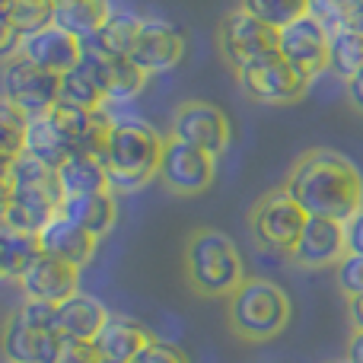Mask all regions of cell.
<instances>
[{
	"label": "cell",
	"mask_w": 363,
	"mask_h": 363,
	"mask_svg": "<svg viewBox=\"0 0 363 363\" xmlns=\"http://www.w3.org/2000/svg\"><path fill=\"white\" fill-rule=\"evenodd\" d=\"M57 338L61 335L29 325L19 313H13L0 332V351L10 363H51Z\"/></svg>",
	"instance_id": "obj_17"
},
{
	"label": "cell",
	"mask_w": 363,
	"mask_h": 363,
	"mask_svg": "<svg viewBox=\"0 0 363 363\" xmlns=\"http://www.w3.org/2000/svg\"><path fill=\"white\" fill-rule=\"evenodd\" d=\"M303 226H306V211L284 188L262 194L249 211V233L262 252L290 255Z\"/></svg>",
	"instance_id": "obj_6"
},
{
	"label": "cell",
	"mask_w": 363,
	"mask_h": 363,
	"mask_svg": "<svg viewBox=\"0 0 363 363\" xmlns=\"http://www.w3.org/2000/svg\"><path fill=\"white\" fill-rule=\"evenodd\" d=\"M347 322H351V332H363V294L347 300Z\"/></svg>",
	"instance_id": "obj_38"
},
{
	"label": "cell",
	"mask_w": 363,
	"mask_h": 363,
	"mask_svg": "<svg viewBox=\"0 0 363 363\" xmlns=\"http://www.w3.org/2000/svg\"><path fill=\"white\" fill-rule=\"evenodd\" d=\"M38 249L83 271L96 258L99 239H96L93 233H86L83 226H77L74 220L64 217V213L57 211L55 217L42 226V233H38Z\"/></svg>",
	"instance_id": "obj_16"
},
{
	"label": "cell",
	"mask_w": 363,
	"mask_h": 363,
	"mask_svg": "<svg viewBox=\"0 0 363 363\" xmlns=\"http://www.w3.org/2000/svg\"><path fill=\"white\" fill-rule=\"evenodd\" d=\"M169 138L182 140V144H191L198 150L211 153V157H223L226 147H230V121L220 112V106L204 99H188L176 106L169 118Z\"/></svg>",
	"instance_id": "obj_9"
},
{
	"label": "cell",
	"mask_w": 363,
	"mask_h": 363,
	"mask_svg": "<svg viewBox=\"0 0 363 363\" xmlns=\"http://www.w3.org/2000/svg\"><path fill=\"white\" fill-rule=\"evenodd\" d=\"M26 121H29V115H23L10 99L0 96V157L16 160L23 153Z\"/></svg>",
	"instance_id": "obj_29"
},
{
	"label": "cell",
	"mask_w": 363,
	"mask_h": 363,
	"mask_svg": "<svg viewBox=\"0 0 363 363\" xmlns=\"http://www.w3.org/2000/svg\"><path fill=\"white\" fill-rule=\"evenodd\" d=\"M61 102H70V106L80 108H106L99 64L89 51L80 57V64H74L67 74H61Z\"/></svg>",
	"instance_id": "obj_26"
},
{
	"label": "cell",
	"mask_w": 363,
	"mask_h": 363,
	"mask_svg": "<svg viewBox=\"0 0 363 363\" xmlns=\"http://www.w3.org/2000/svg\"><path fill=\"white\" fill-rule=\"evenodd\" d=\"M309 13L322 19L328 29L345 26V0H309Z\"/></svg>",
	"instance_id": "obj_34"
},
{
	"label": "cell",
	"mask_w": 363,
	"mask_h": 363,
	"mask_svg": "<svg viewBox=\"0 0 363 363\" xmlns=\"http://www.w3.org/2000/svg\"><path fill=\"white\" fill-rule=\"evenodd\" d=\"M236 83L245 99L258 102V106H294L313 86V80L277 51L262 55L258 61L236 70Z\"/></svg>",
	"instance_id": "obj_5"
},
{
	"label": "cell",
	"mask_w": 363,
	"mask_h": 363,
	"mask_svg": "<svg viewBox=\"0 0 363 363\" xmlns=\"http://www.w3.org/2000/svg\"><path fill=\"white\" fill-rule=\"evenodd\" d=\"M140 23H144V13L112 10V16L106 19V26H102L93 38H86L83 48L93 51V55H106V57H131Z\"/></svg>",
	"instance_id": "obj_22"
},
{
	"label": "cell",
	"mask_w": 363,
	"mask_h": 363,
	"mask_svg": "<svg viewBox=\"0 0 363 363\" xmlns=\"http://www.w3.org/2000/svg\"><path fill=\"white\" fill-rule=\"evenodd\" d=\"M153 335L140 325L138 319H128V315H108L106 328L96 338L102 360H115V363H134L144 345H150Z\"/></svg>",
	"instance_id": "obj_21"
},
{
	"label": "cell",
	"mask_w": 363,
	"mask_h": 363,
	"mask_svg": "<svg viewBox=\"0 0 363 363\" xmlns=\"http://www.w3.org/2000/svg\"><path fill=\"white\" fill-rule=\"evenodd\" d=\"M345 360L347 363H363V332H351V338H347Z\"/></svg>",
	"instance_id": "obj_39"
},
{
	"label": "cell",
	"mask_w": 363,
	"mask_h": 363,
	"mask_svg": "<svg viewBox=\"0 0 363 363\" xmlns=\"http://www.w3.org/2000/svg\"><path fill=\"white\" fill-rule=\"evenodd\" d=\"M134 363H188V357L176 345H169V341L153 338L150 345H144V351L134 357Z\"/></svg>",
	"instance_id": "obj_33"
},
{
	"label": "cell",
	"mask_w": 363,
	"mask_h": 363,
	"mask_svg": "<svg viewBox=\"0 0 363 363\" xmlns=\"http://www.w3.org/2000/svg\"><path fill=\"white\" fill-rule=\"evenodd\" d=\"M185 35L182 29L169 23V19L160 16H144L138 29V42L131 48V61L144 70L147 77L166 74V70L179 67L182 57H185Z\"/></svg>",
	"instance_id": "obj_12"
},
{
	"label": "cell",
	"mask_w": 363,
	"mask_h": 363,
	"mask_svg": "<svg viewBox=\"0 0 363 363\" xmlns=\"http://www.w3.org/2000/svg\"><path fill=\"white\" fill-rule=\"evenodd\" d=\"M347 10H363V0H345V13Z\"/></svg>",
	"instance_id": "obj_41"
},
{
	"label": "cell",
	"mask_w": 363,
	"mask_h": 363,
	"mask_svg": "<svg viewBox=\"0 0 363 363\" xmlns=\"http://www.w3.org/2000/svg\"><path fill=\"white\" fill-rule=\"evenodd\" d=\"M57 185H61L64 198L108 191L106 163H102L99 153H70V157L57 166Z\"/></svg>",
	"instance_id": "obj_24"
},
{
	"label": "cell",
	"mask_w": 363,
	"mask_h": 363,
	"mask_svg": "<svg viewBox=\"0 0 363 363\" xmlns=\"http://www.w3.org/2000/svg\"><path fill=\"white\" fill-rule=\"evenodd\" d=\"M112 10V0H55V26L86 42L106 26Z\"/></svg>",
	"instance_id": "obj_25"
},
{
	"label": "cell",
	"mask_w": 363,
	"mask_h": 363,
	"mask_svg": "<svg viewBox=\"0 0 363 363\" xmlns=\"http://www.w3.org/2000/svg\"><path fill=\"white\" fill-rule=\"evenodd\" d=\"M284 191L306 211V217H332L345 223L363 207V176L338 150H306L287 172Z\"/></svg>",
	"instance_id": "obj_1"
},
{
	"label": "cell",
	"mask_w": 363,
	"mask_h": 363,
	"mask_svg": "<svg viewBox=\"0 0 363 363\" xmlns=\"http://www.w3.org/2000/svg\"><path fill=\"white\" fill-rule=\"evenodd\" d=\"M0 96L10 99L23 115H45L61 102V77L16 55L0 70Z\"/></svg>",
	"instance_id": "obj_8"
},
{
	"label": "cell",
	"mask_w": 363,
	"mask_h": 363,
	"mask_svg": "<svg viewBox=\"0 0 363 363\" xmlns=\"http://www.w3.org/2000/svg\"><path fill=\"white\" fill-rule=\"evenodd\" d=\"M10 172H13V160L10 157H0V198L10 194Z\"/></svg>",
	"instance_id": "obj_40"
},
{
	"label": "cell",
	"mask_w": 363,
	"mask_h": 363,
	"mask_svg": "<svg viewBox=\"0 0 363 363\" xmlns=\"http://www.w3.org/2000/svg\"><path fill=\"white\" fill-rule=\"evenodd\" d=\"M93 55V51H89ZM99 64V80H102V93H106V106H125L134 102L140 93L147 89L150 77L131 61V57H106V55H93Z\"/></svg>",
	"instance_id": "obj_20"
},
{
	"label": "cell",
	"mask_w": 363,
	"mask_h": 363,
	"mask_svg": "<svg viewBox=\"0 0 363 363\" xmlns=\"http://www.w3.org/2000/svg\"><path fill=\"white\" fill-rule=\"evenodd\" d=\"M345 96H347V106L363 115V70L345 83Z\"/></svg>",
	"instance_id": "obj_37"
},
{
	"label": "cell",
	"mask_w": 363,
	"mask_h": 363,
	"mask_svg": "<svg viewBox=\"0 0 363 363\" xmlns=\"http://www.w3.org/2000/svg\"><path fill=\"white\" fill-rule=\"evenodd\" d=\"M239 6H245L252 16L264 19L274 29H281V26L300 19L303 13H309V0H242Z\"/></svg>",
	"instance_id": "obj_30"
},
{
	"label": "cell",
	"mask_w": 363,
	"mask_h": 363,
	"mask_svg": "<svg viewBox=\"0 0 363 363\" xmlns=\"http://www.w3.org/2000/svg\"><path fill=\"white\" fill-rule=\"evenodd\" d=\"M51 363H102V354L96 341H80V338H57L55 357Z\"/></svg>",
	"instance_id": "obj_31"
},
{
	"label": "cell",
	"mask_w": 363,
	"mask_h": 363,
	"mask_svg": "<svg viewBox=\"0 0 363 363\" xmlns=\"http://www.w3.org/2000/svg\"><path fill=\"white\" fill-rule=\"evenodd\" d=\"M0 19L19 35H29L55 23V0H0Z\"/></svg>",
	"instance_id": "obj_28"
},
{
	"label": "cell",
	"mask_w": 363,
	"mask_h": 363,
	"mask_svg": "<svg viewBox=\"0 0 363 363\" xmlns=\"http://www.w3.org/2000/svg\"><path fill=\"white\" fill-rule=\"evenodd\" d=\"M332 363H347V360H345V357H341V360H332Z\"/></svg>",
	"instance_id": "obj_42"
},
{
	"label": "cell",
	"mask_w": 363,
	"mask_h": 363,
	"mask_svg": "<svg viewBox=\"0 0 363 363\" xmlns=\"http://www.w3.org/2000/svg\"><path fill=\"white\" fill-rule=\"evenodd\" d=\"M157 179L179 198H194V194L207 191L217 179V157H211V153L198 150L191 144L166 138Z\"/></svg>",
	"instance_id": "obj_10"
},
{
	"label": "cell",
	"mask_w": 363,
	"mask_h": 363,
	"mask_svg": "<svg viewBox=\"0 0 363 363\" xmlns=\"http://www.w3.org/2000/svg\"><path fill=\"white\" fill-rule=\"evenodd\" d=\"M363 70V32L351 26H335L328 29V77L345 86L351 77Z\"/></svg>",
	"instance_id": "obj_27"
},
{
	"label": "cell",
	"mask_w": 363,
	"mask_h": 363,
	"mask_svg": "<svg viewBox=\"0 0 363 363\" xmlns=\"http://www.w3.org/2000/svg\"><path fill=\"white\" fill-rule=\"evenodd\" d=\"M335 281L338 290L351 300V296L363 294V255H345L335 264Z\"/></svg>",
	"instance_id": "obj_32"
},
{
	"label": "cell",
	"mask_w": 363,
	"mask_h": 363,
	"mask_svg": "<svg viewBox=\"0 0 363 363\" xmlns=\"http://www.w3.org/2000/svg\"><path fill=\"white\" fill-rule=\"evenodd\" d=\"M61 213L70 217L77 226L93 233L96 239H106L118 223V194L112 191H93V194H74L61 201Z\"/></svg>",
	"instance_id": "obj_19"
},
{
	"label": "cell",
	"mask_w": 363,
	"mask_h": 363,
	"mask_svg": "<svg viewBox=\"0 0 363 363\" xmlns=\"http://www.w3.org/2000/svg\"><path fill=\"white\" fill-rule=\"evenodd\" d=\"M345 255H347L345 223L332 217H306V226H303L300 239H296L294 252H290L294 264L303 271L335 268Z\"/></svg>",
	"instance_id": "obj_14"
},
{
	"label": "cell",
	"mask_w": 363,
	"mask_h": 363,
	"mask_svg": "<svg viewBox=\"0 0 363 363\" xmlns=\"http://www.w3.org/2000/svg\"><path fill=\"white\" fill-rule=\"evenodd\" d=\"M290 296L284 287L264 277H245L230 296H226V325L236 338L262 345L271 341L290 325Z\"/></svg>",
	"instance_id": "obj_3"
},
{
	"label": "cell",
	"mask_w": 363,
	"mask_h": 363,
	"mask_svg": "<svg viewBox=\"0 0 363 363\" xmlns=\"http://www.w3.org/2000/svg\"><path fill=\"white\" fill-rule=\"evenodd\" d=\"M19 48H23V35L6 19H0V64L13 61L19 55Z\"/></svg>",
	"instance_id": "obj_36"
},
{
	"label": "cell",
	"mask_w": 363,
	"mask_h": 363,
	"mask_svg": "<svg viewBox=\"0 0 363 363\" xmlns=\"http://www.w3.org/2000/svg\"><path fill=\"white\" fill-rule=\"evenodd\" d=\"M185 277L191 290L207 300H226L245 281L239 245L220 230H194L185 245Z\"/></svg>",
	"instance_id": "obj_4"
},
{
	"label": "cell",
	"mask_w": 363,
	"mask_h": 363,
	"mask_svg": "<svg viewBox=\"0 0 363 363\" xmlns=\"http://www.w3.org/2000/svg\"><path fill=\"white\" fill-rule=\"evenodd\" d=\"M277 55L315 83L328 70V26L313 13H303L300 19L277 29Z\"/></svg>",
	"instance_id": "obj_11"
},
{
	"label": "cell",
	"mask_w": 363,
	"mask_h": 363,
	"mask_svg": "<svg viewBox=\"0 0 363 363\" xmlns=\"http://www.w3.org/2000/svg\"><path fill=\"white\" fill-rule=\"evenodd\" d=\"M16 287L23 300H42V303H64L74 294H80V268L61 262V258L38 252L16 277Z\"/></svg>",
	"instance_id": "obj_13"
},
{
	"label": "cell",
	"mask_w": 363,
	"mask_h": 363,
	"mask_svg": "<svg viewBox=\"0 0 363 363\" xmlns=\"http://www.w3.org/2000/svg\"><path fill=\"white\" fill-rule=\"evenodd\" d=\"M217 51L226 61V67L236 74L262 55L277 51V29L264 19L252 16L245 6H233L217 23Z\"/></svg>",
	"instance_id": "obj_7"
},
{
	"label": "cell",
	"mask_w": 363,
	"mask_h": 363,
	"mask_svg": "<svg viewBox=\"0 0 363 363\" xmlns=\"http://www.w3.org/2000/svg\"><path fill=\"white\" fill-rule=\"evenodd\" d=\"M23 153H29V157L42 160V163L51 166V169H57V166H61L64 160L70 157V144H67V138H64L61 125H57V118H55L51 112L32 115V118L26 121V144H23Z\"/></svg>",
	"instance_id": "obj_23"
},
{
	"label": "cell",
	"mask_w": 363,
	"mask_h": 363,
	"mask_svg": "<svg viewBox=\"0 0 363 363\" xmlns=\"http://www.w3.org/2000/svg\"><path fill=\"white\" fill-rule=\"evenodd\" d=\"M345 242L347 255H363V207L345 220Z\"/></svg>",
	"instance_id": "obj_35"
},
{
	"label": "cell",
	"mask_w": 363,
	"mask_h": 363,
	"mask_svg": "<svg viewBox=\"0 0 363 363\" xmlns=\"http://www.w3.org/2000/svg\"><path fill=\"white\" fill-rule=\"evenodd\" d=\"M166 138L140 118H115L108 128L102 163H106L108 191L134 194L160 176Z\"/></svg>",
	"instance_id": "obj_2"
},
{
	"label": "cell",
	"mask_w": 363,
	"mask_h": 363,
	"mask_svg": "<svg viewBox=\"0 0 363 363\" xmlns=\"http://www.w3.org/2000/svg\"><path fill=\"white\" fill-rule=\"evenodd\" d=\"M19 55L29 57V61L38 64V67H45V70L61 77V74H67L74 64H80V57L86 55V48H83V38L70 35L67 29L51 23V26H45V29L23 35Z\"/></svg>",
	"instance_id": "obj_15"
},
{
	"label": "cell",
	"mask_w": 363,
	"mask_h": 363,
	"mask_svg": "<svg viewBox=\"0 0 363 363\" xmlns=\"http://www.w3.org/2000/svg\"><path fill=\"white\" fill-rule=\"evenodd\" d=\"M108 309L102 306L96 296L89 294H74L70 300L55 306V332L64 338H80V341H96L99 332L108 322Z\"/></svg>",
	"instance_id": "obj_18"
},
{
	"label": "cell",
	"mask_w": 363,
	"mask_h": 363,
	"mask_svg": "<svg viewBox=\"0 0 363 363\" xmlns=\"http://www.w3.org/2000/svg\"><path fill=\"white\" fill-rule=\"evenodd\" d=\"M102 363H115V360H102Z\"/></svg>",
	"instance_id": "obj_43"
}]
</instances>
